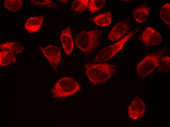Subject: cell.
I'll return each instance as SVG.
<instances>
[{"instance_id": "9c48e42d", "label": "cell", "mask_w": 170, "mask_h": 127, "mask_svg": "<svg viewBox=\"0 0 170 127\" xmlns=\"http://www.w3.org/2000/svg\"><path fill=\"white\" fill-rule=\"evenodd\" d=\"M130 27L128 20L118 22L109 32L108 35V40L111 42L118 40L128 32Z\"/></svg>"}, {"instance_id": "4fadbf2b", "label": "cell", "mask_w": 170, "mask_h": 127, "mask_svg": "<svg viewBox=\"0 0 170 127\" xmlns=\"http://www.w3.org/2000/svg\"><path fill=\"white\" fill-rule=\"evenodd\" d=\"M111 19L112 13L108 11L96 15L91 20L98 26L105 27L110 24Z\"/></svg>"}, {"instance_id": "d6986e66", "label": "cell", "mask_w": 170, "mask_h": 127, "mask_svg": "<svg viewBox=\"0 0 170 127\" xmlns=\"http://www.w3.org/2000/svg\"><path fill=\"white\" fill-rule=\"evenodd\" d=\"M105 2L104 0H89L87 8L90 12L95 13L102 8Z\"/></svg>"}, {"instance_id": "52a82bcc", "label": "cell", "mask_w": 170, "mask_h": 127, "mask_svg": "<svg viewBox=\"0 0 170 127\" xmlns=\"http://www.w3.org/2000/svg\"><path fill=\"white\" fill-rule=\"evenodd\" d=\"M129 117L133 120H137L143 117L146 113L145 102L138 96L133 98L128 107Z\"/></svg>"}, {"instance_id": "30bf717a", "label": "cell", "mask_w": 170, "mask_h": 127, "mask_svg": "<svg viewBox=\"0 0 170 127\" xmlns=\"http://www.w3.org/2000/svg\"><path fill=\"white\" fill-rule=\"evenodd\" d=\"M70 27L69 26L62 31L60 35L61 42L66 55L69 56L74 48V42Z\"/></svg>"}, {"instance_id": "5bb4252c", "label": "cell", "mask_w": 170, "mask_h": 127, "mask_svg": "<svg viewBox=\"0 0 170 127\" xmlns=\"http://www.w3.org/2000/svg\"><path fill=\"white\" fill-rule=\"evenodd\" d=\"M23 45L19 42L10 41L0 43V50H6L9 51L14 54L21 53L23 50Z\"/></svg>"}, {"instance_id": "e0dca14e", "label": "cell", "mask_w": 170, "mask_h": 127, "mask_svg": "<svg viewBox=\"0 0 170 127\" xmlns=\"http://www.w3.org/2000/svg\"><path fill=\"white\" fill-rule=\"evenodd\" d=\"M170 4L167 2L160 9V15L162 21L169 27L170 25Z\"/></svg>"}, {"instance_id": "7a4b0ae2", "label": "cell", "mask_w": 170, "mask_h": 127, "mask_svg": "<svg viewBox=\"0 0 170 127\" xmlns=\"http://www.w3.org/2000/svg\"><path fill=\"white\" fill-rule=\"evenodd\" d=\"M102 32L98 28L91 31H83L77 35L74 41L75 44L85 55H91L95 49L100 45V39Z\"/></svg>"}, {"instance_id": "44dd1931", "label": "cell", "mask_w": 170, "mask_h": 127, "mask_svg": "<svg viewBox=\"0 0 170 127\" xmlns=\"http://www.w3.org/2000/svg\"><path fill=\"white\" fill-rule=\"evenodd\" d=\"M31 2L32 4L37 6H46L53 8H57L56 4L49 0H31Z\"/></svg>"}, {"instance_id": "ba28073f", "label": "cell", "mask_w": 170, "mask_h": 127, "mask_svg": "<svg viewBox=\"0 0 170 127\" xmlns=\"http://www.w3.org/2000/svg\"><path fill=\"white\" fill-rule=\"evenodd\" d=\"M138 38L140 42L147 47L159 44L162 41L160 34L153 28L149 27L146 28Z\"/></svg>"}, {"instance_id": "9a60e30c", "label": "cell", "mask_w": 170, "mask_h": 127, "mask_svg": "<svg viewBox=\"0 0 170 127\" xmlns=\"http://www.w3.org/2000/svg\"><path fill=\"white\" fill-rule=\"evenodd\" d=\"M16 58L13 53L6 50H3L0 52V66H5L15 63Z\"/></svg>"}, {"instance_id": "2e32d148", "label": "cell", "mask_w": 170, "mask_h": 127, "mask_svg": "<svg viewBox=\"0 0 170 127\" xmlns=\"http://www.w3.org/2000/svg\"><path fill=\"white\" fill-rule=\"evenodd\" d=\"M89 1V0H75L72 3L71 9L76 12H82L87 8Z\"/></svg>"}, {"instance_id": "6da1fadb", "label": "cell", "mask_w": 170, "mask_h": 127, "mask_svg": "<svg viewBox=\"0 0 170 127\" xmlns=\"http://www.w3.org/2000/svg\"><path fill=\"white\" fill-rule=\"evenodd\" d=\"M85 74L94 85L105 83L114 76L115 65L108 63H91L84 65Z\"/></svg>"}, {"instance_id": "ac0fdd59", "label": "cell", "mask_w": 170, "mask_h": 127, "mask_svg": "<svg viewBox=\"0 0 170 127\" xmlns=\"http://www.w3.org/2000/svg\"><path fill=\"white\" fill-rule=\"evenodd\" d=\"M4 5L8 10L15 12L21 8L22 1L21 0H5L4 2Z\"/></svg>"}, {"instance_id": "7c38bea8", "label": "cell", "mask_w": 170, "mask_h": 127, "mask_svg": "<svg viewBox=\"0 0 170 127\" xmlns=\"http://www.w3.org/2000/svg\"><path fill=\"white\" fill-rule=\"evenodd\" d=\"M43 20V17L42 15L30 17L25 23V29L29 33L37 32L40 29Z\"/></svg>"}, {"instance_id": "8992f818", "label": "cell", "mask_w": 170, "mask_h": 127, "mask_svg": "<svg viewBox=\"0 0 170 127\" xmlns=\"http://www.w3.org/2000/svg\"><path fill=\"white\" fill-rule=\"evenodd\" d=\"M39 46L48 62L56 72L61 60V52L59 47L53 45H49L45 47Z\"/></svg>"}, {"instance_id": "ffe728a7", "label": "cell", "mask_w": 170, "mask_h": 127, "mask_svg": "<svg viewBox=\"0 0 170 127\" xmlns=\"http://www.w3.org/2000/svg\"><path fill=\"white\" fill-rule=\"evenodd\" d=\"M157 70L159 72H168L170 70V57L168 55L163 56L161 58Z\"/></svg>"}, {"instance_id": "5b68a950", "label": "cell", "mask_w": 170, "mask_h": 127, "mask_svg": "<svg viewBox=\"0 0 170 127\" xmlns=\"http://www.w3.org/2000/svg\"><path fill=\"white\" fill-rule=\"evenodd\" d=\"M137 30H135L131 31L114 44L102 49L97 53L94 61L96 62H104L113 58L122 50L125 43L135 34Z\"/></svg>"}, {"instance_id": "3957f363", "label": "cell", "mask_w": 170, "mask_h": 127, "mask_svg": "<svg viewBox=\"0 0 170 127\" xmlns=\"http://www.w3.org/2000/svg\"><path fill=\"white\" fill-rule=\"evenodd\" d=\"M169 50L164 48L154 53L148 54L137 64L136 71L137 76L143 79L151 74L159 65L161 58Z\"/></svg>"}, {"instance_id": "8fae6325", "label": "cell", "mask_w": 170, "mask_h": 127, "mask_svg": "<svg viewBox=\"0 0 170 127\" xmlns=\"http://www.w3.org/2000/svg\"><path fill=\"white\" fill-rule=\"evenodd\" d=\"M150 7L146 4H143L136 7L133 10L132 15L136 21L142 23L147 21Z\"/></svg>"}, {"instance_id": "277c9868", "label": "cell", "mask_w": 170, "mask_h": 127, "mask_svg": "<svg viewBox=\"0 0 170 127\" xmlns=\"http://www.w3.org/2000/svg\"><path fill=\"white\" fill-rule=\"evenodd\" d=\"M81 88L80 85L73 78L65 77L55 84L52 91L55 97H66L76 93Z\"/></svg>"}]
</instances>
